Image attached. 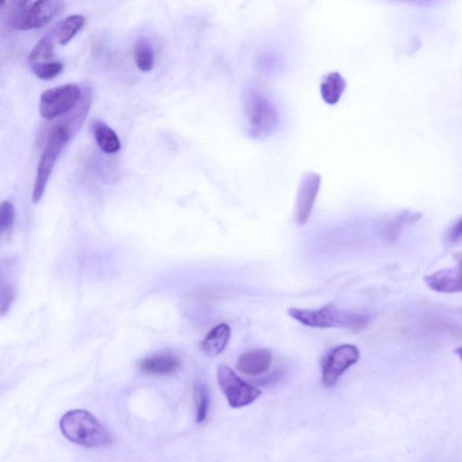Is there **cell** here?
Listing matches in <instances>:
<instances>
[{"mask_svg":"<svg viewBox=\"0 0 462 462\" xmlns=\"http://www.w3.org/2000/svg\"><path fill=\"white\" fill-rule=\"evenodd\" d=\"M60 428L68 440L81 446L108 447L113 442L111 432L87 411L68 412L61 419Z\"/></svg>","mask_w":462,"mask_h":462,"instance_id":"cell-1","label":"cell"},{"mask_svg":"<svg viewBox=\"0 0 462 462\" xmlns=\"http://www.w3.org/2000/svg\"><path fill=\"white\" fill-rule=\"evenodd\" d=\"M288 315L295 321L312 328H341L361 332L369 325L368 316L343 311L332 305L316 310L290 308Z\"/></svg>","mask_w":462,"mask_h":462,"instance_id":"cell-2","label":"cell"},{"mask_svg":"<svg viewBox=\"0 0 462 462\" xmlns=\"http://www.w3.org/2000/svg\"><path fill=\"white\" fill-rule=\"evenodd\" d=\"M72 132L66 126H59L55 128L49 135L47 143L43 152L38 167L34 189H33V203H38L44 196L46 186L50 179L52 169L56 160L64 150L66 144L70 140Z\"/></svg>","mask_w":462,"mask_h":462,"instance_id":"cell-3","label":"cell"},{"mask_svg":"<svg viewBox=\"0 0 462 462\" xmlns=\"http://www.w3.org/2000/svg\"><path fill=\"white\" fill-rule=\"evenodd\" d=\"M245 106L253 136L259 140L270 136L279 120L278 112L273 102L261 92L252 91L247 96Z\"/></svg>","mask_w":462,"mask_h":462,"instance_id":"cell-4","label":"cell"},{"mask_svg":"<svg viewBox=\"0 0 462 462\" xmlns=\"http://www.w3.org/2000/svg\"><path fill=\"white\" fill-rule=\"evenodd\" d=\"M82 98V90L76 84H65L43 92L39 111L45 120H52L74 111Z\"/></svg>","mask_w":462,"mask_h":462,"instance_id":"cell-5","label":"cell"},{"mask_svg":"<svg viewBox=\"0 0 462 462\" xmlns=\"http://www.w3.org/2000/svg\"><path fill=\"white\" fill-rule=\"evenodd\" d=\"M217 378L220 388L226 395L231 407H247L261 395V391L237 377L235 372L227 366H220Z\"/></svg>","mask_w":462,"mask_h":462,"instance_id":"cell-6","label":"cell"},{"mask_svg":"<svg viewBox=\"0 0 462 462\" xmlns=\"http://www.w3.org/2000/svg\"><path fill=\"white\" fill-rule=\"evenodd\" d=\"M64 0H36L30 9L16 16L14 26L18 30L44 28L64 11Z\"/></svg>","mask_w":462,"mask_h":462,"instance_id":"cell-7","label":"cell"},{"mask_svg":"<svg viewBox=\"0 0 462 462\" xmlns=\"http://www.w3.org/2000/svg\"><path fill=\"white\" fill-rule=\"evenodd\" d=\"M359 359V351L355 345L343 344L333 349L327 355L322 368V383L325 387H334L344 372L356 364Z\"/></svg>","mask_w":462,"mask_h":462,"instance_id":"cell-8","label":"cell"},{"mask_svg":"<svg viewBox=\"0 0 462 462\" xmlns=\"http://www.w3.org/2000/svg\"><path fill=\"white\" fill-rule=\"evenodd\" d=\"M321 181V176L313 171H307L302 177L295 205V221L300 227L305 226L312 215Z\"/></svg>","mask_w":462,"mask_h":462,"instance_id":"cell-9","label":"cell"},{"mask_svg":"<svg viewBox=\"0 0 462 462\" xmlns=\"http://www.w3.org/2000/svg\"><path fill=\"white\" fill-rule=\"evenodd\" d=\"M272 361V354L269 349H254L240 356L237 368L244 375L257 377L269 371Z\"/></svg>","mask_w":462,"mask_h":462,"instance_id":"cell-10","label":"cell"},{"mask_svg":"<svg viewBox=\"0 0 462 462\" xmlns=\"http://www.w3.org/2000/svg\"><path fill=\"white\" fill-rule=\"evenodd\" d=\"M461 266L439 270L424 277L429 288L441 293H457L461 292Z\"/></svg>","mask_w":462,"mask_h":462,"instance_id":"cell-11","label":"cell"},{"mask_svg":"<svg viewBox=\"0 0 462 462\" xmlns=\"http://www.w3.org/2000/svg\"><path fill=\"white\" fill-rule=\"evenodd\" d=\"M180 361L173 355L152 356L141 362L140 369L150 375L169 376L179 368Z\"/></svg>","mask_w":462,"mask_h":462,"instance_id":"cell-12","label":"cell"},{"mask_svg":"<svg viewBox=\"0 0 462 462\" xmlns=\"http://www.w3.org/2000/svg\"><path fill=\"white\" fill-rule=\"evenodd\" d=\"M230 336V327L226 323H220L211 329L209 334L201 342V349L209 356L219 355L226 349Z\"/></svg>","mask_w":462,"mask_h":462,"instance_id":"cell-13","label":"cell"},{"mask_svg":"<svg viewBox=\"0 0 462 462\" xmlns=\"http://www.w3.org/2000/svg\"><path fill=\"white\" fill-rule=\"evenodd\" d=\"M346 87L345 79L339 72H333L327 74L321 84L322 100L329 105L338 103Z\"/></svg>","mask_w":462,"mask_h":462,"instance_id":"cell-14","label":"cell"},{"mask_svg":"<svg viewBox=\"0 0 462 462\" xmlns=\"http://www.w3.org/2000/svg\"><path fill=\"white\" fill-rule=\"evenodd\" d=\"M94 137L98 146L107 154L120 151V140L116 132L101 121H96L94 126Z\"/></svg>","mask_w":462,"mask_h":462,"instance_id":"cell-15","label":"cell"},{"mask_svg":"<svg viewBox=\"0 0 462 462\" xmlns=\"http://www.w3.org/2000/svg\"><path fill=\"white\" fill-rule=\"evenodd\" d=\"M135 62L141 72L152 71L154 65V52L150 42L142 38L137 42L134 52Z\"/></svg>","mask_w":462,"mask_h":462,"instance_id":"cell-16","label":"cell"},{"mask_svg":"<svg viewBox=\"0 0 462 462\" xmlns=\"http://www.w3.org/2000/svg\"><path fill=\"white\" fill-rule=\"evenodd\" d=\"M85 24L84 16L72 15L65 19L58 31V40L61 45H64L74 38Z\"/></svg>","mask_w":462,"mask_h":462,"instance_id":"cell-17","label":"cell"},{"mask_svg":"<svg viewBox=\"0 0 462 462\" xmlns=\"http://www.w3.org/2000/svg\"><path fill=\"white\" fill-rule=\"evenodd\" d=\"M31 68L36 77L49 81L61 74L64 66L62 62L56 61L36 62H31Z\"/></svg>","mask_w":462,"mask_h":462,"instance_id":"cell-18","label":"cell"},{"mask_svg":"<svg viewBox=\"0 0 462 462\" xmlns=\"http://www.w3.org/2000/svg\"><path fill=\"white\" fill-rule=\"evenodd\" d=\"M55 57L54 43L49 38H42L33 49L29 60L30 62H48Z\"/></svg>","mask_w":462,"mask_h":462,"instance_id":"cell-19","label":"cell"},{"mask_svg":"<svg viewBox=\"0 0 462 462\" xmlns=\"http://www.w3.org/2000/svg\"><path fill=\"white\" fill-rule=\"evenodd\" d=\"M420 215L418 213H407L405 211L399 215L398 218H395V220H393L390 225L387 227V236L390 240H394L397 237L398 234L400 232L402 229V227L407 225V224H411L417 221Z\"/></svg>","mask_w":462,"mask_h":462,"instance_id":"cell-20","label":"cell"},{"mask_svg":"<svg viewBox=\"0 0 462 462\" xmlns=\"http://www.w3.org/2000/svg\"><path fill=\"white\" fill-rule=\"evenodd\" d=\"M196 411L197 422H203L205 421L209 411V393H208L205 385H197L196 388Z\"/></svg>","mask_w":462,"mask_h":462,"instance_id":"cell-21","label":"cell"},{"mask_svg":"<svg viewBox=\"0 0 462 462\" xmlns=\"http://www.w3.org/2000/svg\"><path fill=\"white\" fill-rule=\"evenodd\" d=\"M14 222V205L11 201H2V203H0V235L11 230Z\"/></svg>","mask_w":462,"mask_h":462,"instance_id":"cell-22","label":"cell"},{"mask_svg":"<svg viewBox=\"0 0 462 462\" xmlns=\"http://www.w3.org/2000/svg\"><path fill=\"white\" fill-rule=\"evenodd\" d=\"M447 242L451 244L460 243L461 240V220H457L448 230Z\"/></svg>","mask_w":462,"mask_h":462,"instance_id":"cell-23","label":"cell"},{"mask_svg":"<svg viewBox=\"0 0 462 462\" xmlns=\"http://www.w3.org/2000/svg\"><path fill=\"white\" fill-rule=\"evenodd\" d=\"M28 0H13V5L16 11H21L25 8Z\"/></svg>","mask_w":462,"mask_h":462,"instance_id":"cell-24","label":"cell"},{"mask_svg":"<svg viewBox=\"0 0 462 462\" xmlns=\"http://www.w3.org/2000/svg\"><path fill=\"white\" fill-rule=\"evenodd\" d=\"M397 1L415 3V4H428V3L438 1V0H397Z\"/></svg>","mask_w":462,"mask_h":462,"instance_id":"cell-25","label":"cell"},{"mask_svg":"<svg viewBox=\"0 0 462 462\" xmlns=\"http://www.w3.org/2000/svg\"><path fill=\"white\" fill-rule=\"evenodd\" d=\"M6 0H0V6H3L5 4Z\"/></svg>","mask_w":462,"mask_h":462,"instance_id":"cell-26","label":"cell"}]
</instances>
